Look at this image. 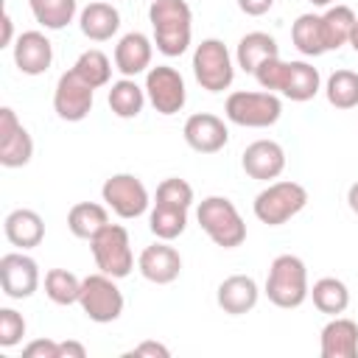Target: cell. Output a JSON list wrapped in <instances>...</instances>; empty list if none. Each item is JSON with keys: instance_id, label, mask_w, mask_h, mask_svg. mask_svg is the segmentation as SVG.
I'll list each match as a JSON object with an SVG mask.
<instances>
[{"instance_id": "obj_1", "label": "cell", "mask_w": 358, "mask_h": 358, "mask_svg": "<svg viewBox=\"0 0 358 358\" xmlns=\"http://www.w3.org/2000/svg\"><path fill=\"white\" fill-rule=\"evenodd\" d=\"M148 20L162 56H182L193 39V11L185 0H151Z\"/></svg>"}, {"instance_id": "obj_2", "label": "cell", "mask_w": 358, "mask_h": 358, "mask_svg": "<svg viewBox=\"0 0 358 358\" xmlns=\"http://www.w3.org/2000/svg\"><path fill=\"white\" fill-rule=\"evenodd\" d=\"M263 291H266L268 302L282 308V310L299 308L310 296L305 260L296 255H277L268 266V277H266Z\"/></svg>"}, {"instance_id": "obj_3", "label": "cell", "mask_w": 358, "mask_h": 358, "mask_svg": "<svg viewBox=\"0 0 358 358\" xmlns=\"http://www.w3.org/2000/svg\"><path fill=\"white\" fill-rule=\"evenodd\" d=\"M199 227L221 249H235L246 241V221L227 196H207L196 210Z\"/></svg>"}, {"instance_id": "obj_4", "label": "cell", "mask_w": 358, "mask_h": 358, "mask_svg": "<svg viewBox=\"0 0 358 358\" xmlns=\"http://www.w3.org/2000/svg\"><path fill=\"white\" fill-rule=\"evenodd\" d=\"M308 204V190L299 182L291 179H280V182H268L252 201L255 218L260 224L268 227H282L285 221H291L294 215H299Z\"/></svg>"}, {"instance_id": "obj_5", "label": "cell", "mask_w": 358, "mask_h": 358, "mask_svg": "<svg viewBox=\"0 0 358 358\" xmlns=\"http://www.w3.org/2000/svg\"><path fill=\"white\" fill-rule=\"evenodd\" d=\"M224 115L229 123L243 126V129H268L280 120L282 115V101L277 98V92H249V90H238L227 98L224 103Z\"/></svg>"}, {"instance_id": "obj_6", "label": "cell", "mask_w": 358, "mask_h": 358, "mask_svg": "<svg viewBox=\"0 0 358 358\" xmlns=\"http://www.w3.org/2000/svg\"><path fill=\"white\" fill-rule=\"evenodd\" d=\"M193 76L207 92H224L232 87L235 78V62L227 45L215 36L201 39L193 50Z\"/></svg>"}, {"instance_id": "obj_7", "label": "cell", "mask_w": 358, "mask_h": 358, "mask_svg": "<svg viewBox=\"0 0 358 358\" xmlns=\"http://www.w3.org/2000/svg\"><path fill=\"white\" fill-rule=\"evenodd\" d=\"M90 252L95 257L98 271L123 280L131 274L134 268V255H131V238L129 229L120 224H106L92 241H90Z\"/></svg>"}, {"instance_id": "obj_8", "label": "cell", "mask_w": 358, "mask_h": 358, "mask_svg": "<svg viewBox=\"0 0 358 358\" xmlns=\"http://www.w3.org/2000/svg\"><path fill=\"white\" fill-rule=\"evenodd\" d=\"M78 305L84 310V316L95 324H109L115 319H120L123 313V294L115 282V277L98 271L81 280V294H78Z\"/></svg>"}, {"instance_id": "obj_9", "label": "cell", "mask_w": 358, "mask_h": 358, "mask_svg": "<svg viewBox=\"0 0 358 358\" xmlns=\"http://www.w3.org/2000/svg\"><path fill=\"white\" fill-rule=\"evenodd\" d=\"M101 199L123 221L140 218L151 204L145 185L134 173H112L101 187Z\"/></svg>"}, {"instance_id": "obj_10", "label": "cell", "mask_w": 358, "mask_h": 358, "mask_svg": "<svg viewBox=\"0 0 358 358\" xmlns=\"http://www.w3.org/2000/svg\"><path fill=\"white\" fill-rule=\"evenodd\" d=\"M143 87H145L148 103L159 115H176V112L185 109L187 90H185V78H182V73L176 67H168V64L148 67Z\"/></svg>"}, {"instance_id": "obj_11", "label": "cell", "mask_w": 358, "mask_h": 358, "mask_svg": "<svg viewBox=\"0 0 358 358\" xmlns=\"http://www.w3.org/2000/svg\"><path fill=\"white\" fill-rule=\"evenodd\" d=\"M92 101H95V87H90L73 67L59 76L53 90V109L62 120L67 123L84 120L92 112Z\"/></svg>"}, {"instance_id": "obj_12", "label": "cell", "mask_w": 358, "mask_h": 358, "mask_svg": "<svg viewBox=\"0 0 358 358\" xmlns=\"http://www.w3.org/2000/svg\"><path fill=\"white\" fill-rule=\"evenodd\" d=\"M0 288L8 299H28L39 288V266L31 255L8 252L0 257Z\"/></svg>"}, {"instance_id": "obj_13", "label": "cell", "mask_w": 358, "mask_h": 358, "mask_svg": "<svg viewBox=\"0 0 358 358\" xmlns=\"http://www.w3.org/2000/svg\"><path fill=\"white\" fill-rule=\"evenodd\" d=\"M34 157V140L11 106L0 109V165L22 168Z\"/></svg>"}, {"instance_id": "obj_14", "label": "cell", "mask_w": 358, "mask_h": 358, "mask_svg": "<svg viewBox=\"0 0 358 358\" xmlns=\"http://www.w3.org/2000/svg\"><path fill=\"white\" fill-rule=\"evenodd\" d=\"M182 134H185V143L199 151V154H218L227 143H229V129L227 123L213 115V112H196L185 120L182 126Z\"/></svg>"}, {"instance_id": "obj_15", "label": "cell", "mask_w": 358, "mask_h": 358, "mask_svg": "<svg viewBox=\"0 0 358 358\" xmlns=\"http://www.w3.org/2000/svg\"><path fill=\"white\" fill-rule=\"evenodd\" d=\"M140 274L154 285H171L182 274V255L171 246V241H157L145 246L137 257Z\"/></svg>"}, {"instance_id": "obj_16", "label": "cell", "mask_w": 358, "mask_h": 358, "mask_svg": "<svg viewBox=\"0 0 358 358\" xmlns=\"http://www.w3.org/2000/svg\"><path fill=\"white\" fill-rule=\"evenodd\" d=\"M241 168L246 171V176L260 182L277 179L285 171V148L277 140H255L243 148Z\"/></svg>"}, {"instance_id": "obj_17", "label": "cell", "mask_w": 358, "mask_h": 358, "mask_svg": "<svg viewBox=\"0 0 358 358\" xmlns=\"http://www.w3.org/2000/svg\"><path fill=\"white\" fill-rule=\"evenodd\" d=\"M11 48L14 64L22 76H42L53 64V45L42 31H22Z\"/></svg>"}, {"instance_id": "obj_18", "label": "cell", "mask_w": 358, "mask_h": 358, "mask_svg": "<svg viewBox=\"0 0 358 358\" xmlns=\"http://www.w3.org/2000/svg\"><path fill=\"white\" fill-rule=\"evenodd\" d=\"M154 56V42L143 31H129L115 45V70H120L126 78H134L140 73H148Z\"/></svg>"}, {"instance_id": "obj_19", "label": "cell", "mask_w": 358, "mask_h": 358, "mask_svg": "<svg viewBox=\"0 0 358 358\" xmlns=\"http://www.w3.org/2000/svg\"><path fill=\"white\" fill-rule=\"evenodd\" d=\"M257 299H260V288H257L255 277H249V274H232V277L221 280V285L215 291L218 308L229 316H243V313L255 310Z\"/></svg>"}, {"instance_id": "obj_20", "label": "cell", "mask_w": 358, "mask_h": 358, "mask_svg": "<svg viewBox=\"0 0 358 358\" xmlns=\"http://www.w3.org/2000/svg\"><path fill=\"white\" fill-rule=\"evenodd\" d=\"M322 358H355L358 355V324L347 316H333L319 336Z\"/></svg>"}, {"instance_id": "obj_21", "label": "cell", "mask_w": 358, "mask_h": 358, "mask_svg": "<svg viewBox=\"0 0 358 358\" xmlns=\"http://www.w3.org/2000/svg\"><path fill=\"white\" fill-rule=\"evenodd\" d=\"M3 232H6V238H8L11 246H17V249H34L45 238V221H42V215L36 210L17 207V210H11L6 215Z\"/></svg>"}, {"instance_id": "obj_22", "label": "cell", "mask_w": 358, "mask_h": 358, "mask_svg": "<svg viewBox=\"0 0 358 358\" xmlns=\"http://www.w3.org/2000/svg\"><path fill=\"white\" fill-rule=\"evenodd\" d=\"M78 28L87 39L92 42H106L117 34L120 28V11L109 3V0H95L90 6L81 8L78 14Z\"/></svg>"}, {"instance_id": "obj_23", "label": "cell", "mask_w": 358, "mask_h": 358, "mask_svg": "<svg viewBox=\"0 0 358 358\" xmlns=\"http://www.w3.org/2000/svg\"><path fill=\"white\" fill-rule=\"evenodd\" d=\"M322 90V76L310 62H288L285 64V78L280 87V95H285L288 101L305 103L310 98H316V92Z\"/></svg>"}, {"instance_id": "obj_24", "label": "cell", "mask_w": 358, "mask_h": 358, "mask_svg": "<svg viewBox=\"0 0 358 358\" xmlns=\"http://www.w3.org/2000/svg\"><path fill=\"white\" fill-rule=\"evenodd\" d=\"M274 56H280V45L271 34H263V31H252L241 36L235 50V62L243 73H255L266 59H274Z\"/></svg>"}, {"instance_id": "obj_25", "label": "cell", "mask_w": 358, "mask_h": 358, "mask_svg": "<svg viewBox=\"0 0 358 358\" xmlns=\"http://www.w3.org/2000/svg\"><path fill=\"white\" fill-rule=\"evenodd\" d=\"M106 224H109V207L98 201H78L67 213V229L81 241H92Z\"/></svg>"}, {"instance_id": "obj_26", "label": "cell", "mask_w": 358, "mask_h": 358, "mask_svg": "<svg viewBox=\"0 0 358 358\" xmlns=\"http://www.w3.org/2000/svg\"><path fill=\"white\" fill-rule=\"evenodd\" d=\"M106 101H109V109H112V115H117L120 120H131V117H137L140 112H143V106H145V87H140L134 78H120V81H115L112 87H109V95H106Z\"/></svg>"}, {"instance_id": "obj_27", "label": "cell", "mask_w": 358, "mask_h": 358, "mask_svg": "<svg viewBox=\"0 0 358 358\" xmlns=\"http://www.w3.org/2000/svg\"><path fill=\"white\" fill-rule=\"evenodd\" d=\"M291 42L302 56H322L327 53L324 34H322V14H299L291 25Z\"/></svg>"}, {"instance_id": "obj_28", "label": "cell", "mask_w": 358, "mask_h": 358, "mask_svg": "<svg viewBox=\"0 0 358 358\" xmlns=\"http://www.w3.org/2000/svg\"><path fill=\"white\" fill-rule=\"evenodd\" d=\"M355 22H358V17L350 6H327V11L322 14V34H324L327 50H338V48L350 45V34H352Z\"/></svg>"}, {"instance_id": "obj_29", "label": "cell", "mask_w": 358, "mask_h": 358, "mask_svg": "<svg viewBox=\"0 0 358 358\" xmlns=\"http://www.w3.org/2000/svg\"><path fill=\"white\" fill-rule=\"evenodd\" d=\"M310 299H313V308L319 313H327V316H341L350 305V288L344 285V280L338 277H322L313 282L310 288Z\"/></svg>"}, {"instance_id": "obj_30", "label": "cell", "mask_w": 358, "mask_h": 358, "mask_svg": "<svg viewBox=\"0 0 358 358\" xmlns=\"http://www.w3.org/2000/svg\"><path fill=\"white\" fill-rule=\"evenodd\" d=\"M148 229L157 241H176L187 229V210L176 204L154 201V210L148 215Z\"/></svg>"}, {"instance_id": "obj_31", "label": "cell", "mask_w": 358, "mask_h": 358, "mask_svg": "<svg viewBox=\"0 0 358 358\" xmlns=\"http://www.w3.org/2000/svg\"><path fill=\"white\" fill-rule=\"evenodd\" d=\"M34 20L48 31H62L73 22L78 0H28Z\"/></svg>"}, {"instance_id": "obj_32", "label": "cell", "mask_w": 358, "mask_h": 358, "mask_svg": "<svg viewBox=\"0 0 358 358\" xmlns=\"http://www.w3.org/2000/svg\"><path fill=\"white\" fill-rule=\"evenodd\" d=\"M327 103L336 109H355L358 106V73L355 70H336L324 84Z\"/></svg>"}, {"instance_id": "obj_33", "label": "cell", "mask_w": 358, "mask_h": 358, "mask_svg": "<svg viewBox=\"0 0 358 358\" xmlns=\"http://www.w3.org/2000/svg\"><path fill=\"white\" fill-rule=\"evenodd\" d=\"M73 70H76L90 87H95V90H98V87H106L109 78H112V62H109V56H106L103 50H98V48L84 50V53L76 59Z\"/></svg>"}, {"instance_id": "obj_34", "label": "cell", "mask_w": 358, "mask_h": 358, "mask_svg": "<svg viewBox=\"0 0 358 358\" xmlns=\"http://www.w3.org/2000/svg\"><path fill=\"white\" fill-rule=\"evenodd\" d=\"M45 294L56 305H76L81 294V280L67 268H50L45 274Z\"/></svg>"}, {"instance_id": "obj_35", "label": "cell", "mask_w": 358, "mask_h": 358, "mask_svg": "<svg viewBox=\"0 0 358 358\" xmlns=\"http://www.w3.org/2000/svg\"><path fill=\"white\" fill-rule=\"evenodd\" d=\"M157 201L162 204H176V207H190L193 204V187L190 182L179 179V176H168L157 185Z\"/></svg>"}, {"instance_id": "obj_36", "label": "cell", "mask_w": 358, "mask_h": 358, "mask_svg": "<svg viewBox=\"0 0 358 358\" xmlns=\"http://www.w3.org/2000/svg\"><path fill=\"white\" fill-rule=\"evenodd\" d=\"M25 336V319L14 308H0V347L11 350Z\"/></svg>"}, {"instance_id": "obj_37", "label": "cell", "mask_w": 358, "mask_h": 358, "mask_svg": "<svg viewBox=\"0 0 358 358\" xmlns=\"http://www.w3.org/2000/svg\"><path fill=\"white\" fill-rule=\"evenodd\" d=\"M285 64H288V62H282L280 56H274V59H266L252 76L257 78V84H260L266 92H280L282 78H285Z\"/></svg>"}, {"instance_id": "obj_38", "label": "cell", "mask_w": 358, "mask_h": 358, "mask_svg": "<svg viewBox=\"0 0 358 358\" xmlns=\"http://www.w3.org/2000/svg\"><path fill=\"white\" fill-rule=\"evenodd\" d=\"M25 358H59V341L53 338H34L22 347Z\"/></svg>"}, {"instance_id": "obj_39", "label": "cell", "mask_w": 358, "mask_h": 358, "mask_svg": "<svg viewBox=\"0 0 358 358\" xmlns=\"http://www.w3.org/2000/svg\"><path fill=\"white\" fill-rule=\"evenodd\" d=\"M126 358H171V350L159 341H140L126 352Z\"/></svg>"}, {"instance_id": "obj_40", "label": "cell", "mask_w": 358, "mask_h": 358, "mask_svg": "<svg viewBox=\"0 0 358 358\" xmlns=\"http://www.w3.org/2000/svg\"><path fill=\"white\" fill-rule=\"evenodd\" d=\"M274 0H238V8L246 14V17H263L266 11H271Z\"/></svg>"}, {"instance_id": "obj_41", "label": "cell", "mask_w": 358, "mask_h": 358, "mask_svg": "<svg viewBox=\"0 0 358 358\" xmlns=\"http://www.w3.org/2000/svg\"><path fill=\"white\" fill-rule=\"evenodd\" d=\"M87 347L81 341H59V358H84Z\"/></svg>"}, {"instance_id": "obj_42", "label": "cell", "mask_w": 358, "mask_h": 358, "mask_svg": "<svg viewBox=\"0 0 358 358\" xmlns=\"http://www.w3.org/2000/svg\"><path fill=\"white\" fill-rule=\"evenodd\" d=\"M14 45V20L8 11H3V36H0V48Z\"/></svg>"}, {"instance_id": "obj_43", "label": "cell", "mask_w": 358, "mask_h": 358, "mask_svg": "<svg viewBox=\"0 0 358 358\" xmlns=\"http://www.w3.org/2000/svg\"><path fill=\"white\" fill-rule=\"evenodd\" d=\"M347 204H350V210L358 215V182L350 185V190H347Z\"/></svg>"}, {"instance_id": "obj_44", "label": "cell", "mask_w": 358, "mask_h": 358, "mask_svg": "<svg viewBox=\"0 0 358 358\" xmlns=\"http://www.w3.org/2000/svg\"><path fill=\"white\" fill-rule=\"evenodd\" d=\"M350 45H352V50L358 53V22H355V28H352V34H350Z\"/></svg>"}, {"instance_id": "obj_45", "label": "cell", "mask_w": 358, "mask_h": 358, "mask_svg": "<svg viewBox=\"0 0 358 358\" xmlns=\"http://www.w3.org/2000/svg\"><path fill=\"white\" fill-rule=\"evenodd\" d=\"M310 6H319V8H327V6H333V0H308Z\"/></svg>"}]
</instances>
